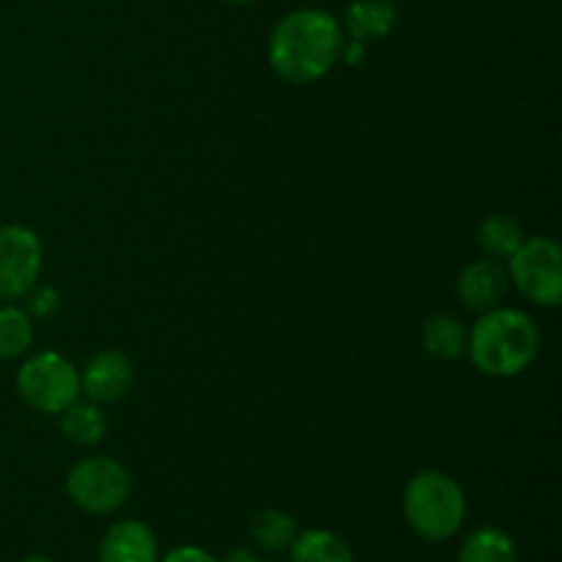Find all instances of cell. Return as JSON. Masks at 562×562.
Returning a JSON list of instances; mask_svg holds the SVG:
<instances>
[{
	"mask_svg": "<svg viewBox=\"0 0 562 562\" xmlns=\"http://www.w3.org/2000/svg\"><path fill=\"white\" fill-rule=\"evenodd\" d=\"M344 31L329 11L300 9L285 14L269 38V64L285 82H316L340 58Z\"/></svg>",
	"mask_w": 562,
	"mask_h": 562,
	"instance_id": "cell-1",
	"label": "cell"
},
{
	"mask_svg": "<svg viewBox=\"0 0 562 562\" xmlns=\"http://www.w3.org/2000/svg\"><path fill=\"white\" fill-rule=\"evenodd\" d=\"M467 351L481 373L510 379L525 373L541 351V329L519 307H492L467 335Z\"/></svg>",
	"mask_w": 562,
	"mask_h": 562,
	"instance_id": "cell-2",
	"label": "cell"
},
{
	"mask_svg": "<svg viewBox=\"0 0 562 562\" xmlns=\"http://www.w3.org/2000/svg\"><path fill=\"white\" fill-rule=\"evenodd\" d=\"M404 516L426 541H448L467 516V499L459 483L439 470L417 472L404 492Z\"/></svg>",
	"mask_w": 562,
	"mask_h": 562,
	"instance_id": "cell-3",
	"label": "cell"
},
{
	"mask_svg": "<svg viewBox=\"0 0 562 562\" xmlns=\"http://www.w3.org/2000/svg\"><path fill=\"white\" fill-rule=\"evenodd\" d=\"M16 390L31 409L60 415L80 398V373L58 351H38L16 373Z\"/></svg>",
	"mask_w": 562,
	"mask_h": 562,
	"instance_id": "cell-4",
	"label": "cell"
},
{
	"mask_svg": "<svg viewBox=\"0 0 562 562\" xmlns=\"http://www.w3.org/2000/svg\"><path fill=\"white\" fill-rule=\"evenodd\" d=\"M508 280L530 302L558 307L562 300V250L549 236H532L508 258Z\"/></svg>",
	"mask_w": 562,
	"mask_h": 562,
	"instance_id": "cell-5",
	"label": "cell"
},
{
	"mask_svg": "<svg viewBox=\"0 0 562 562\" xmlns=\"http://www.w3.org/2000/svg\"><path fill=\"white\" fill-rule=\"evenodd\" d=\"M71 503L86 514H113L132 492V475L121 461L110 456H91L71 467L66 477Z\"/></svg>",
	"mask_w": 562,
	"mask_h": 562,
	"instance_id": "cell-6",
	"label": "cell"
},
{
	"mask_svg": "<svg viewBox=\"0 0 562 562\" xmlns=\"http://www.w3.org/2000/svg\"><path fill=\"white\" fill-rule=\"evenodd\" d=\"M44 250L38 236L25 225L0 228V300H20L42 274Z\"/></svg>",
	"mask_w": 562,
	"mask_h": 562,
	"instance_id": "cell-7",
	"label": "cell"
},
{
	"mask_svg": "<svg viewBox=\"0 0 562 562\" xmlns=\"http://www.w3.org/2000/svg\"><path fill=\"white\" fill-rule=\"evenodd\" d=\"M135 382V368L121 351H99L80 376V393L93 404H115L124 398Z\"/></svg>",
	"mask_w": 562,
	"mask_h": 562,
	"instance_id": "cell-8",
	"label": "cell"
},
{
	"mask_svg": "<svg viewBox=\"0 0 562 562\" xmlns=\"http://www.w3.org/2000/svg\"><path fill=\"white\" fill-rule=\"evenodd\" d=\"M508 283V269L503 263L494 258H481L461 269L459 280H456V294L464 307L486 313L505 300Z\"/></svg>",
	"mask_w": 562,
	"mask_h": 562,
	"instance_id": "cell-9",
	"label": "cell"
},
{
	"mask_svg": "<svg viewBox=\"0 0 562 562\" xmlns=\"http://www.w3.org/2000/svg\"><path fill=\"white\" fill-rule=\"evenodd\" d=\"M157 538L143 521H119L104 536L99 560L102 562H157Z\"/></svg>",
	"mask_w": 562,
	"mask_h": 562,
	"instance_id": "cell-10",
	"label": "cell"
},
{
	"mask_svg": "<svg viewBox=\"0 0 562 562\" xmlns=\"http://www.w3.org/2000/svg\"><path fill=\"white\" fill-rule=\"evenodd\" d=\"M398 11L393 0H351L346 9V31L355 42L384 38L395 27Z\"/></svg>",
	"mask_w": 562,
	"mask_h": 562,
	"instance_id": "cell-11",
	"label": "cell"
},
{
	"mask_svg": "<svg viewBox=\"0 0 562 562\" xmlns=\"http://www.w3.org/2000/svg\"><path fill=\"white\" fill-rule=\"evenodd\" d=\"M60 431L71 445L91 448V445L102 442L104 434H108V417L99 409V404L77 398L75 404L60 412Z\"/></svg>",
	"mask_w": 562,
	"mask_h": 562,
	"instance_id": "cell-12",
	"label": "cell"
},
{
	"mask_svg": "<svg viewBox=\"0 0 562 562\" xmlns=\"http://www.w3.org/2000/svg\"><path fill=\"white\" fill-rule=\"evenodd\" d=\"M289 549L291 562H355L349 543L329 530L296 532Z\"/></svg>",
	"mask_w": 562,
	"mask_h": 562,
	"instance_id": "cell-13",
	"label": "cell"
},
{
	"mask_svg": "<svg viewBox=\"0 0 562 562\" xmlns=\"http://www.w3.org/2000/svg\"><path fill=\"white\" fill-rule=\"evenodd\" d=\"M423 346L439 360H456L467 351V329L450 313H437L423 324Z\"/></svg>",
	"mask_w": 562,
	"mask_h": 562,
	"instance_id": "cell-14",
	"label": "cell"
},
{
	"mask_svg": "<svg viewBox=\"0 0 562 562\" xmlns=\"http://www.w3.org/2000/svg\"><path fill=\"white\" fill-rule=\"evenodd\" d=\"M459 562H519V552L508 532L497 527H481L461 543Z\"/></svg>",
	"mask_w": 562,
	"mask_h": 562,
	"instance_id": "cell-15",
	"label": "cell"
},
{
	"mask_svg": "<svg viewBox=\"0 0 562 562\" xmlns=\"http://www.w3.org/2000/svg\"><path fill=\"white\" fill-rule=\"evenodd\" d=\"M477 241H481V247L494 258V261H499V258L508 261V258L519 250L521 241H525V231H521V225L516 223L514 217H508V214H488V217L477 225Z\"/></svg>",
	"mask_w": 562,
	"mask_h": 562,
	"instance_id": "cell-16",
	"label": "cell"
},
{
	"mask_svg": "<svg viewBox=\"0 0 562 562\" xmlns=\"http://www.w3.org/2000/svg\"><path fill=\"white\" fill-rule=\"evenodd\" d=\"M250 536L252 541L261 549H267V552H283V549H289L291 543H294L296 521L294 516H289L285 510H261V514L252 519Z\"/></svg>",
	"mask_w": 562,
	"mask_h": 562,
	"instance_id": "cell-17",
	"label": "cell"
},
{
	"mask_svg": "<svg viewBox=\"0 0 562 562\" xmlns=\"http://www.w3.org/2000/svg\"><path fill=\"white\" fill-rule=\"evenodd\" d=\"M33 322L25 311L14 305L0 307V360H11L31 349Z\"/></svg>",
	"mask_w": 562,
	"mask_h": 562,
	"instance_id": "cell-18",
	"label": "cell"
},
{
	"mask_svg": "<svg viewBox=\"0 0 562 562\" xmlns=\"http://www.w3.org/2000/svg\"><path fill=\"white\" fill-rule=\"evenodd\" d=\"M31 313L36 318H49V316H55V313H58V307H60V294L55 289H36V294L31 296Z\"/></svg>",
	"mask_w": 562,
	"mask_h": 562,
	"instance_id": "cell-19",
	"label": "cell"
},
{
	"mask_svg": "<svg viewBox=\"0 0 562 562\" xmlns=\"http://www.w3.org/2000/svg\"><path fill=\"white\" fill-rule=\"evenodd\" d=\"M162 562H223V560L212 558V554L203 552V549L198 547H179L173 549V552H170Z\"/></svg>",
	"mask_w": 562,
	"mask_h": 562,
	"instance_id": "cell-20",
	"label": "cell"
},
{
	"mask_svg": "<svg viewBox=\"0 0 562 562\" xmlns=\"http://www.w3.org/2000/svg\"><path fill=\"white\" fill-rule=\"evenodd\" d=\"M340 55H344V60L346 64H360L362 58H366V44L362 42H355V38H351V44H344V49H340Z\"/></svg>",
	"mask_w": 562,
	"mask_h": 562,
	"instance_id": "cell-21",
	"label": "cell"
},
{
	"mask_svg": "<svg viewBox=\"0 0 562 562\" xmlns=\"http://www.w3.org/2000/svg\"><path fill=\"white\" fill-rule=\"evenodd\" d=\"M225 562H269V560L256 558V554L247 552V549H236V552H231L228 558H225Z\"/></svg>",
	"mask_w": 562,
	"mask_h": 562,
	"instance_id": "cell-22",
	"label": "cell"
},
{
	"mask_svg": "<svg viewBox=\"0 0 562 562\" xmlns=\"http://www.w3.org/2000/svg\"><path fill=\"white\" fill-rule=\"evenodd\" d=\"M22 562H55V560L44 558V554H31V558H25Z\"/></svg>",
	"mask_w": 562,
	"mask_h": 562,
	"instance_id": "cell-23",
	"label": "cell"
},
{
	"mask_svg": "<svg viewBox=\"0 0 562 562\" xmlns=\"http://www.w3.org/2000/svg\"><path fill=\"white\" fill-rule=\"evenodd\" d=\"M223 3H228V5H250V3H256V0H223Z\"/></svg>",
	"mask_w": 562,
	"mask_h": 562,
	"instance_id": "cell-24",
	"label": "cell"
}]
</instances>
